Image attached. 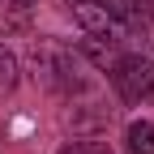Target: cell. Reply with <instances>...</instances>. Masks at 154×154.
Masks as SVG:
<instances>
[{
  "mask_svg": "<svg viewBox=\"0 0 154 154\" xmlns=\"http://www.w3.org/2000/svg\"><path fill=\"white\" fill-rule=\"evenodd\" d=\"M73 22L90 38H111V43H124L128 38V26L103 5V0H73Z\"/></svg>",
  "mask_w": 154,
  "mask_h": 154,
  "instance_id": "3",
  "label": "cell"
},
{
  "mask_svg": "<svg viewBox=\"0 0 154 154\" xmlns=\"http://www.w3.org/2000/svg\"><path fill=\"white\" fill-rule=\"evenodd\" d=\"M9 5H17V9H30V5H38V0H9Z\"/></svg>",
  "mask_w": 154,
  "mask_h": 154,
  "instance_id": "8",
  "label": "cell"
},
{
  "mask_svg": "<svg viewBox=\"0 0 154 154\" xmlns=\"http://www.w3.org/2000/svg\"><path fill=\"white\" fill-rule=\"evenodd\" d=\"M60 154H111V150L99 146V141H73V146H64Z\"/></svg>",
  "mask_w": 154,
  "mask_h": 154,
  "instance_id": "7",
  "label": "cell"
},
{
  "mask_svg": "<svg viewBox=\"0 0 154 154\" xmlns=\"http://www.w3.org/2000/svg\"><path fill=\"white\" fill-rule=\"evenodd\" d=\"M30 69H34V82H43L56 94H73L82 90V51H73L56 38H38L30 43Z\"/></svg>",
  "mask_w": 154,
  "mask_h": 154,
  "instance_id": "1",
  "label": "cell"
},
{
  "mask_svg": "<svg viewBox=\"0 0 154 154\" xmlns=\"http://www.w3.org/2000/svg\"><path fill=\"white\" fill-rule=\"evenodd\" d=\"M17 77H22V69H17V56H13L5 43H0V99L17 90Z\"/></svg>",
  "mask_w": 154,
  "mask_h": 154,
  "instance_id": "6",
  "label": "cell"
},
{
  "mask_svg": "<svg viewBox=\"0 0 154 154\" xmlns=\"http://www.w3.org/2000/svg\"><path fill=\"white\" fill-rule=\"evenodd\" d=\"M124 150L128 154H154V124L150 120H133L124 128Z\"/></svg>",
  "mask_w": 154,
  "mask_h": 154,
  "instance_id": "5",
  "label": "cell"
},
{
  "mask_svg": "<svg viewBox=\"0 0 154 154\" xmlns=\"http://www.w3.org/2000/svg\"><path fill=\"white\" fill-rule=\"evenodd\" d=\"M82 60L99 64V69H111L116 60H120V43H111V38H90V34H86V43H82Z\"/></svg>",
  "mask_w": 154,
  "mask_h": 154,
  "instance_id": "4",
  "label": "cell"
},
{
  "mask_svg": "<svg viewBox=\"0 0 154 154\" xmlns=\"http://www.w3.org/2000/svg\"><path fill=\"white\" fill-rule=\"evenodd\" d=\"M107 73H111V86L124 103H146L154 94V60L150 56H120Z\"/></svg>",
  "mask_w": 154,
  "mask_h": 154,
  "instance_id": "2",
  "label": "cell"
}]
</instances>
